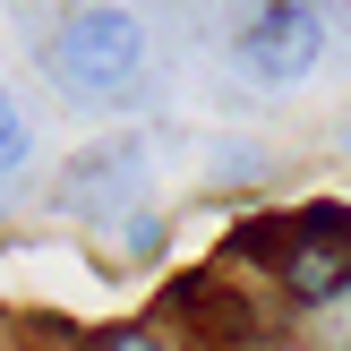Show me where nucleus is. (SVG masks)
I'll use <instances>...</instances> for the list:
<instances>
[{"label": "nucleus", "instance_id": "nucleus-8", "mask_svg": "<svg viewBox=\"0 0 351 351\" xmlns=\"http://www.w3.org/2000/svg\"><path fill=\"white\" fill-rule=\"evenodd\" d=\"M343 146H351V137H343Z\"/></svg>", "mask_w": 351, "mask_h": 351}, {"label": "nucleus", "instance_id": "nucleus-1", "mask_svg": "<svg viewBox=\"0 0 351 351\" xmlns=\"http://www.w3.org/2000/svg\"><path fill=\"white\" fill-rule=\"evenodd\" d=\"M51 77H60V95L77 103H129L137 77H146V26H137L129 9H112V0H95V9H77L60 34H51Z\"/></svg>", "mask_w": 351, "mask_h": 351}, {"label": "nucleus", "instance_id": "nucleus-4", "mask_svg": "<svg viewBox=\"0 0 351 351\" xmlns=\"http://www.w3.org/2000/svg\"><path fill=\"white\" fill-rule=\"evenodd\" d=\"M283 283H291V300H308V308H326V300H343L351 291V249L335 240V223H317V232H291V249H283Z\"/></svg>", "mask_w": 351, "mask_h": 351}, {"label": "nucleus", "instance_id": "nucleus-3", "mask_svg": "<svg viewBox=\"0 0 351 351\" xmlns=\"http://www.w3.org/2000/svg\"><path fill=\"white\" fill-rule=\"evenodd\" d=\"M146 197V146L137 137H112V146H86L77 163L60 171V206L69 215H120V206Z\"/></svg>", "mask_w": 351, "mask_h": 351}, {"label": "nucleus", "instance_id": "nucleus-7", "mask_svg": "<svg viewBox=\"0 0 351 351\" xmlns=\"http://www.w3.org/2000/svg\"><path fill=\"white\" fill-rule=\"evenodd\" d=\"M103 351H163V335H154V326H120Z\"/></svg>", "mask_w": 351, "mask_h": 351}, {"label": "nucleus", "instance_id": "nucleus-6", "mask_svg": "<svg viewBox=\"0 0 351 351\" xmlns=\"http://www.w3.org/2000/svg\"><path fill=\"white\" fill-rule=\"evenodd\" d=\"M120 240H129V257H146V249H163V223H154V215H137Z\"/></svg>", "mask_w": 351, "mask_h": 351}, {"label": "nucleus", "instance_id": "nucleus-5", "mask_svg": "<svg viewBox=\"0 0 351 351\" xmlns=\"http://www.w3.org/2000/svg\"><path fill=\"white\" fill-rule=\"evenodd\" d=\"M26 154H34V129L17 112V95H0V171H26Z\"/></svg>", "mask_w": 351, "mask_h": 351}, {"label": "nucleus", "instance_id": "nucleus-2", "mask_svg": "<svg viewBox=\"0 0 351 351\" xmlns=\"http://www.w3.org/2000/svg\"><path fill=\"white\" fill-rule=\"evenodd\" d=\"M326 60V0H240L232 26V69L257 86V95H283V86H308Z\"/></svg>", "mask_w": 351, "mask_h": 351}]
</instances>
